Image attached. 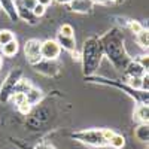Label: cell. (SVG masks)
<instances>
[{
    "instance_id": "23",
    "label": "cell",
    "mask_w": 149,
    "mask_h": 149,
    "mask_svg": "<svg viewBox=\"0 0 149 149\" xmlns=\"http://www.w3.org/2000/svg\"><path fill=\"white\" fill-rule=\"evenodd\" d=\"M57 2H58L60 5H66V3H70L72 0H57Z\"/></svg>"
},
{
    "instance_id": "13",
    "label": "cell",
    "mask_w": 149,
    "mask_h": 149,
    "mask_svg": "<svg viewBox=\"0 0 149 149\" xmlns=\"http://www.w3.org/2000/svg\"><path fill=\"white\" fill-rule=\"evenodd\" d=\"M136 136H137V139L142 140V142H146L148 140V125H142L137 128L136 131Z\"/></svg>"
},
{
    "instance_id": "11",
    "label": "cell",
    "mask_w": 149,
    "mask_h": 149,
    "mask_svg": "<svg viewBox=\"0 0 149 149\" xmlns=\"http://www.w3.org/2000/svg\"><path fill=\"white\" fill-rule=\"evenodd\" d=\"M10 40H14V33H12L10 30H2L0 31V45H5Z\"/></svg>"
},
{
    "instance_id": "16",
    "label": "cell",
    "mask_w": 149,
    "mask_h": 149,
    "mask_svg": "<svg viewBox=\"0 0 149 149\" xmlns=\"http://www.w3.org/2000/svg\"><path fill=\"white\" fill-rule=\"evenodd\" d=\"M45 8L46 6H43V5H40V3H37L31 10H33V14H34V17H42L43 14H45Z\"/></svg>"
},
{
    "instance_id": "18",
    "label": "cell",
    "mask_w": 149,
    "mask_h": 149,
    "mask_svg": "<svg viewBox=\"0 0 149 149\" xmlns=\"http://www.w3.org/2000/svg\"><path fill=\"white\" fill-rule=\"evenodd\" d=\"M18 109H19V112H21V113L27 115L29 112H30V109H31V104H29L27 102H24L22 104H19V106H18Z\"/></svg>"
},
{
    "instance_id": "20",
    "label": "cell",
    "mask_w": 149,
    "mask_h": 149,
    "mask_svg": "<svg viewBox=\"0 0 149 149\" xmlns=\"http://www.w3.org/2000/svg\"><path fill=\"white\" fill-rule=\"evenodd\" d=\"M102 131H103V137H104V139H106V142L109 143L110 137L113 136V131H112V130H102Z\"/></svg>"
},
{
    "instance_id": "4",
    "label": "cell",
    "mask_w": 149,
    "mask_h": 149,
    "mask_svg": "<svg viewBox=\"0 0 149 149\" xmlns=\"http://www.w3.org/2000/svg\"><path fill=\"white\" fill-rule=\"evenodd\" d=\"M93 0H72L70 6L72 10H76V12H88L93 8Z\"/></svg>"
},
{
    "instance_id": "14",
    "label": "cell",
    "mask_w": 149,
    "mask_h": 149,
    "mask_svg": "<svg viewBox=\"0 0 149 149\" xmlns=\"http://www.w3.org/2000/svg\"><path fill=\"white\" fill-rule=\"evenodd\" d=\"M137 36H139V43H140L143 48H148V30L139 31Z\"/></svg>"
},
{
    "instance_id": "26",
    "label": "cell",
    "mask_w": 149,
    "mask_h": 149,
    "mask_svg": "<svg viewBox=\"0 0 149 149\" xmlns=\"http://www.w3.org/2000/svg\"><path fill=\"white\" fill-rule=\"evenodd\" d=\"M0 6H2V3H0Z\"/></svg>"
},
{
    "instance_id": "10",
    "label": "cell",
    "mask_w": 149,
    "mask_h": 149,
    "mask_svg": "<svg viewBox=\"0 0 149 149\" xmlns=\"http://www.w3.org/2000/svg\"><path fill=\"white\" fill-rule=\"evenodd\" d=\"M128 72L133 74V76H143L145 74V67L140 66L139 63H131L128 67Z\"/></svg>"
},
{
    "instance_id": "3",
    "label": "cell",
    "mask_w": 149,
    "mask_h": 149,
    "mask_svg": "<svg viewBox=\"0 0 149 149\" xmlns=\"http://www.w3.org/2000/svg\"><path fill=\"white\" fill-rule=\"evenodd\" d=\"M26 55L31 64H37L42 60L40 55V42L37 39H30L26 43Z\"/></svg>"
},
{
    "instance_id": "9",
    "label": "cell",
    "mask_w": 149,
    "mask_h": 149,
    "mask_svg": "<svg viewBox=\"0 0 149 149\" xmlns=\"http://www.w3.org/2000/svg\"><path fill=\"white\" fill-rule=\"evenodd\" d=\"M136 116L142 122H148V104H139L136 109Z\"/></svg>"
},
{
    "instance_id": "12",
    "label": "cell",
    "mask_w": 149,
    "mask_h": 149,
    "mask_svg": "<svg viewBox=\"0 0 149 149\" xmlns=\"http://www.w3.org/2000/svg\"><path fill=\"white\" fill-rule=\"evenodd\" d=\"M12 102H14L17 106H19V104H22L24 102H27L26 100V94L24 93H19V91H15V93H12Z\"/></svg>"
},
{
    "instance_id": "6",
    "label": "cell",
    "mask_w": 149,
    "mask_h": 149,
    "mask_svg": "<svg viewBox=\"0 0 149 149\" xmlns=\"http://www.w3.org/2000/svg\"><path fill=\"white\" fill-rule=\"evenodd\" d=\"M58 42H60V45H63L70 52L76 49V43H74V37L73 36H63V34L58 33Z\"/></svg>"
},
{
    "instance_id": "1",
    "label": "cell",
    "mask_w": 149,
    "mask_h": 149,
    "mask_svg": "<svg viewBox=\"0 0 149 149\" xmlns=\"http://www.w3.org/2000/svg\"><path fill=\"white\" fill-rule=\"evenodd\" d=\"M74 139H79L84 143H88L93 146H104L107 142L103 137V131L102 130H88V131H79L73 134Z\"/></svg>"
},
{
    "instance_id": "15",
    "label": "cell",
    "mask_w": 149,
    "mask_h": 149,
    "mask_svg": "<svg viewBox=\"0 0 149 149\" xmlns=\"http://www.w3.org/2000/svg\"><path fill=\"white\" fill-rule=\"evenodd\" d=\"M60 34H63V36H73V27L69 26V24H64V26H61V29H60Z\"/></svg>"
},
{
    "instance_id": "5",
    "label": "cell",
    "mask_w": 149,
    "mask_h": 149,
    "mask_svg": "<svg viewBox=\"0 0 149 149\" xmlns=\"http://www.w3.org/2000/svg\"><path fill=\"white\" fill-rule=\"evenodd\" d=\"M40 98H42V91L40 90H36V88H31L26 93V100L29 104H36V103H39L40 102Z\"/></svg>"
},
{
    "instance_id": "19",
    "label": "cell",
    "mask_w": 149,
    "mask_h": 149,
    "mask_svg": "<svg viewBox=\"0 0 149 149\" xmlns=\"http://www.w3.org/2000/svg\"><path fill=\"white\" fill-rule=\"evenodd\" d=\"M130 29H131L136 34H137L139 31H142V30H143V29H142V26H140V24H139L137 21H131V22H130Z\"/></svg>"
},
{
    "instance_id": "22",
    "label": "cell",
    "mask_w": 149,
    "mask_h": 149,
    "mask_svg": "<svg viewBox=\"0 0 149 149\" xmlns=\"http://www.w3.org/2000/svg\"><path fill=\"white\" fill-rule=\"evenodd\" d=\"M37 3H40L43 6H48L49 3H51V0H37Z\"/></svg>"
},
{
    "instance_id": "21",
    "label": "cell",
    "mask_w": 149,
    "mask_h": 149,
    "mask_svg": "<svg viewBox=\"0 0 149 149\" xmlns=\"http://www.w3.org/2000/svg\"><path fill=\"white\" fill-rule=\"evenodd\" d=\"M34 149H55L54 146H49V145H39V146H36Z\"/></svg>"
},
{
    "instance_id": "25",
    "label": "cell",
    "mask_w": 149,
    "mask_h": 149,
    "mask_svg": "<svg viewBox=\"0 0 149 149\" xmlns=\"http://www.w3.org/2000/svg\"><path fill=\"white\" fill-rule=\"evenodd\" d=\"M0 67H2V58H0Z\"/></svg>"
},
{
    "instance_id": "7",
    "label": "cell",
    "mask_w": 149,
    "mask_h": 149,
    "mask_svg": "<svg viewBox=\"0 0 149 149\" xmlns=\"http://www.w3.org/2000/svg\"><path fill=\"white\" fill-rule=\"evenodd\" d=\"M2 49H3V54H5L6 57H12V55H15V54L18 52V43H17V40L14 39V40L5 43Z\"/></svg>"
},
{
    "instance_id": "24",
    "label": "cell",
    "mask_w": 149,
    "mask_h": 149,
    "mask_svg": "<svg viewBox=\"0 0 149 149\" xmlns=\"http://www.w3.org/2000/svg\"><path fill=\"white\" fill-rule=\"evenodd\" d=\"M93 2H95V3H106L107 0H93Z\"/></svg>"
},
{
    "instance_id": "8",
    "label": "cell",
    "mask_w": 149,
    "mask_h": 149,
    "mask_svg": "<svg viewBox=\"0 0 149 149\" xmlns=\"http://www.w3.org/2000/svg\"><path fill=\"white\" fill-rule=\"evenodd\" d=\"M109 145L112 148H115V149H121L124 145H125V139H124L121 134H115L113 133V136H112L110 140H109Z\"/></svg>"
},
{
    "instance_id": "17",
    "label": "cell",
    "mask_w": 149,
    "mask_h": 149,
    "mask_svg": "<svg viewBox=\"0 0 149 149\" xmlns=\"http://www.w3.org/2000/svg\"><path fill=\"white\" fill-rule=\"evenodd\" d=\"M21 3H22L24 8H27V9L31 10V9L37 5V0H21Z\"/></svg>"
},
{
    "instance_id": "2",
    "label": "cell",
    "mask_w": 149,
    "mask_h": 149,
    "mask_svg": "<svg viewBox=\"0 0 149 149\" xmlns=\"http://www.w3.org/2000/svg\"><path fill=\"white\" fill-rule=\"evenodd\" d=\"M60 51H61V48L57 40L49 39V40H45L43 43H40V55L45 60H49V61L55 60L60 55Z\"/></svg>"
}]
</instances>
